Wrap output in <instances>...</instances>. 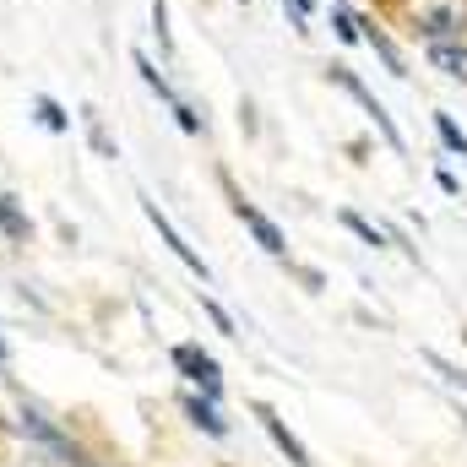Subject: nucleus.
Returning <instances> with one entry per match:
<instances>
[{
  "label": "nucleus",
  "mask_w": 467,
  "mask_h": 467,
  "mask_svg": "<svg viewBox=\"0 0 467 467\" xmlns=\"http://www.w3.org/2000/svg\"><path fill=\"white\" fill-rule=\"evenodd\" d=\"M332 82H337V88H343V93H353V99H358V104H364V115L375 119V125H380V136H386V141H391V147H397V152H402V130H397V125H391V115H386V109H380V104H375V99H369V88H364V82H358V77H353L348 66H332Z\"/></svg>",
  "instance_id": "nucleus-4"
},
{
  "label": "nucleus",
  "mask_w": 467,
  "mask_h": 467,
  "mask_svg": "<svg viewBox=\"0 0 467 467\" xmlns=\"http://www.w3.org/2000/svg\"><path fill=\"white\" fill-rule=\"evenodd\" d=\"M402 16L430 44H462L467 38V0H402Z\"/></svg>",
  "instance_id": "nucleus-1"
},
{
  "label": "nucleus",
  "mask_w": 467,
  "mask_h": 467,
  "mask_svg": "<svg viewBox=\"0 0 467 467\" xmlns=\"http://www.w3.org/2000/svg\"><path fill=\"white\" fill-rule=\"evenodd\" d=\"M364 38H369V49H375V55L386 60V71H391V77H408V71H402V55L391 49V38H386V33H380L375 22H364Z\"/></svg>",
  "instance_id": "nucleus-9"
},
{
  "label": "nucleus",
  "mask_w": 467,
  "mask_h": 467,
  "mask_svg": "<svg viewBox=\"0 0 467 467\" xmlns=\"http://www.w3.org/2000/svg\"><path fill=\"white\" fill-rule=\"evenodd\" d=\"M435 125H441V141H446L451 152H462V158H467V136L451 125V115H435Z\"/></svg>",
  "instance_id": "nucleus-13"
},
{
  "label": "nucleus",
  "mask_w": 467,
  "mask_h": 467,
  "mask_svg": "<svg viewBox=\"0 0 467 467\" xmlns=\"http://www.w3.org/2000/svg\"><path fill=\"white\" fill-rule=\"evenodd\" d=\"M430 66L446 71L451 82H467V49L462 44H430Z\"/></svg>",
  "instance_id": "nucleus-8"
},
{
  "label": "nucleus",
  "mask_w": 467,
  "mask_h": 467,
  "mask_svg": "<svg viewBox=\"0 0 467 467\" xmlns=\"http://www.w3.org/2000/svg\"><path fill=\"white\" fill-rule=\"evenodd\" d=\"M174 364H180V369H185V380H196L207 397H218V391H223V375H218V358H213V353L180 343V348H174Z\"/></svg>",
  "instance_id": "nucleus-5"
},
{
  "label": "nucleus",
  "mask_w": 467,
  "mask_h": 467,
  "mask_svg": "<svg viewBox=\"0 0 467 467\" xmlns=\"http://www.w3.org/2000/svg\"><path fill=\"white\" fill-rule=\"evenodd\" d=\"M283 5H294V16H299V22L310 16V0H283Z\"/></svg>",
  "instance_id": "nucleus-15"
},
{
  "label": "nucleus",
  "mask_w": 467,
  "mask_h": 467,
  "mask_svg": "<svg viewBox=\"0 0 467 467\" xmlns=\"http://www.w3.org/2000/svg\"><path fill=\"white\" fill-rule=\"evenodd\" d=\"M255 419L266 424V435L277 441V451H283V457H288V462H294V467H305V462H310V457H305V446H299V441L288 435V424H283V419H277L272 408H255Z\"/></svg>",
  "instance_id": "nucleus-7"
},
{
  "label": "nucleus",
  "mask_w": 467,
  "mask_h": 467,
  "mask_svg": "<svg viewBox=\"0 0 467 467\" xmlns=\"http://www.w3.org/2000/svg\"><path fill=\"white\" fill-rule=\"evenodd\" d=\"M38 119H44L49 130H71V119H66V109H60L55 99H38Z\"/></svg>",
  "instance_id": "nucleus-12"
},
{
  "label": "nucleus",
  "mask_w": 467,
  "mask_h": 467,
  "mask_svg": "<svg viewBox=\"0 0 467 467\" xmlns=\"http://www.w3.org/2000/svg\"><path fill=\"white\" fill-rule=\"evenodd\" d=\"M343 223H348V229L358 234V239H364V244H386V239H380V229H369V223H364L358 213H343Z\"/></svg>",
  "instance_id": "nucleus-14"
},
{
  "label": "nucleus",
  "mask_w": 467,
  "mask_h": 467,
  "mask_svg": "<svg viewBox=\"0 0 467 467\" xmlns=\"http://www.w3.org/2000/svg\"><path fill=\"white\" fill-rule=\"evenodd\" d=\"M0 229H5V239H27V218H22V207H16V196H0Z\"/></svg>",
  "instance_id": "nucleus-11"
},
{
  "label": "nucleus",
  "mask_w": 467,
  "mask_h": 467,
  "mask_svg": "<svg viewBox=\"0 0 467 467\" xmlns=\"http://www.w3.org/2000/svg\"><path fill=\"white\" fill-rule=\"evenodd\" d=\"M22 435H33V441H38L44 451H55L60 462H71V467H93V462H88V451H82V446H77L71 435H60V430H55V424H49V419H44L38 408H22Z\"/></svg>",
  "instance_id": "nucleus-2"
},
{
  "label": "nucleus",
  "mask_w": 467,
  "mask_h": 467,
  "mask_svg": "<svg viewBox=\"0 0 467 467\" xmlns=\"http://www.w3.org/2000/svg\"><path fill=\"white\" fill-rule=\"evenodd\" d=\"M141 213H147V223L158 229V239H163V244H169V250H174V255H180V261H185V266H191V272L202 277V283H207V261H202V255H196V250H191V244L180 239V229H174V223H169V218L158 213V202H141Z\"/></svg>",
  "instance_id": "nucleus-6"
},
{
  "label": "nucleus",
  "mask_w": 467,
  "mask_h": 467,
  "mask_svg": "<svg viewBox=\"0 0 467 467\" xmlns=\"http://www.w3.org/2000/svg\"><path fill=\"white\" fill-rule=\"evenodd\" d=\"M185 408H191V419H196V424H202L207 435H229V424L218 419V408H213V397H207V402H202V397H185Z\"/></svg>",
  "instance_id": "nucleus-10"
},
{
  "label": "nucleus",
  "mask_w": 467,
  "mask_h": 467,
  "mask_svg": "<svg viewBox=\"0 0 467 467\" xmlns=\"http://www.w3.org/2000/svg\"><path fill=\"white\" fill-rule=\"evenodd\" d=\"M223 191H229V202H234V218H239L244 229L255 234V244H261L266 255H283V250H288V244H283V229H277V223H272V218H266L261 207H250V202H244V196L234 191V185H229V174H223Z\"/></svg>",
  "instance_id": "nucleus-3"
}]
</instances>
